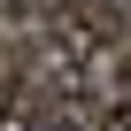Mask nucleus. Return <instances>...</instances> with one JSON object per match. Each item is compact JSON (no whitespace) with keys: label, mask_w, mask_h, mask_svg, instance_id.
I'll return each instance as SVG.
<instances>
[{"label":"nucleus","mask_w":131,"mask_h":131,"mask_svg":"<svg viewBox=\"0 0 131 131\" xmlns=\"http://www.w3.org/2000/svg\"><path fill=\"white\" fill-rule=\"evenodd\" d=\"M93 131H131V100H123V108H108V116H100Z\"/></svg>","instance_id":"3"},{"label":"nucleus","mask_w":131,"mask_h":131,"mask_svg":"<svg viewBox=\"0 0 131 131\" xmlns=\"http://www.w3.org/2000/svg\"><path fill=\"white\" fill-rule=\"evenodd\" d=\"M0 77H8V54H0Z\"/></svg>","instance_id":"4"},{"label":"nucleus","mask_w":131,"mask_h":131,"mask_svg":"<svg viewBox=\"0 0 131 131\" xmlns=\"http://www.w3.org/2000/svg\"><path fill=\"white\" fill-rule=\"evenodd\" d=\"M123 39V16H116V0H54V16H46V46H62L70 62H93Z\"/></svg>","instance_id":"1"},{"label":"nucleus","mask_w":131,"mask_h":131,"mask_svg":"<svg viewBox=\"0 0 131 131\" xmlns=\"http://www.w3.org/2000/svg\"><path fill=\"white\" fill-rule=\"evenodd\" d=\"M108 54H116V85H123V93H131V39H116V46H108Z\"/></svg>","instance_id":"2"}]
</instances>
